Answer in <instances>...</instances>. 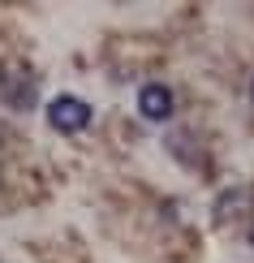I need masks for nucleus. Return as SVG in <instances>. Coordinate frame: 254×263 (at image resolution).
Here are the masks:
<instances>
[{"label": "nucleus", "instance_id": "f257e3e1", "mask_svg": "<svg viewBox=\"0 0 254 263\" xmlns=\"http://www.w3.org/2000/svg\"><path fill=\"white\" fill-rule=\"evenodd\" d=\"M0 100L9 108H17V112L35 108V100H39L35 69H30V65H5V69H0Z\"/></svg>", "mask_w": 254, "mask_h": 263}, {"label": "nucleus", "instance_id": "f03ea898", "mask_svg": "<svg viewBox=\"0 0 254 263\" xmlns=\"http://www.w3.org/2000/svg\"><path fill=\"white\" fill-rule=\"evenodd\" d=\"M91 121H95V108L82 95H56V100H48V125L56 134H82Z\"/></svg>", "mask_w": 254, "mask_h": 263}, {"label": "nucleus", "instance_id": "7ed1b4c3", "mask_svg": "<svg viewBox=\"0 0 254 263\" xmlns=\"http://www.w3.org/2000/svg\"><path fill=\"white\" fill-rule=\"evenodd\" d=\"M172 108H177L172 86H164V82H142L138 86V112H142V121H168Z\"/></svg>", "mask_w": 254, "mask_h": 263}, {"label": "nucleus", "instance_id": "20e7f679", "mask_svg": "<svg viewBox=\"0 0 254 263\" xmlns=\"http://www.w3.org/2000/svg\"><path fill=\"white\" fill-rule=\"evenodd\" d=\"M250 246H254V224H250Z\"/></svg>", "mask_w": 254, "mask_h": 263}, {"label": "nucleus", "instance_id": "39448f33", "mask_svg": "<svg viewBox=\"0 0 254 263\" xmlns=\"http://www.w3.org/2000/svg\"><path fill=\"white\" fill-rule=\"evenodd\" d=\"M250 100H254V82H250Z\"/></svg>", "mask_w": 254, "mask_h": 263}]
</instances>
